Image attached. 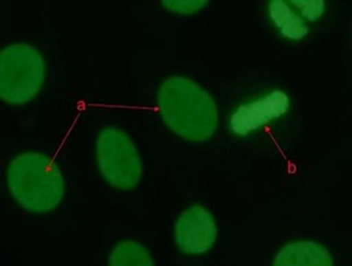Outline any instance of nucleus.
I'll return each instance as SVG.
<instances>
[{"mask_svg":"<svg viewBox=\"0 0 352 266\" xmlns=\"http://www.w3.org/2000/svg\"><path fill=\"white\" fill-rule=\"evenodd\" d=\"M96 160L103 178L118 190H133L141 182L143 166L129 135L118 128L103 129L96 140Z\"/></svg>","mask_w":352,"mask_h":266,"instance_id":"4","label":"nucleus"},{"mask_svg":"<svg viewBox=\"0 0 352 266\" xmlns=\"http://www.w3.org/2000/svg\"><path fill=\"white\" fill-rule=\"evenodd\" d=\"M111 266H153V256L138 242L118 243L109 255Z\"/></svg>","mask_w":352,"mask_h":266,"instance_id":"9","label":"nucleus"},{"mask_svg":"<svg viewBox=\"0 0 352 266\" xmlns=\"http://www.w3.org/2000/svg\"><path fill=\"white\" fill-rule=\"evenodd\" d=\"M46 80V61L30 45H11L0 54V96L4 103H30Z\"/></svg>","mask_w":352,"mask_h":266,"instance_id":"3","label":"nucleus"},{"mask_svg":"<svg viewBox=\"0 0 352 266\" xmlns=\"http://www.w3.org/2000/svg\"><path fill=\"white\" fill-rule=\"evenodd\" d=\"M274 266H333L334 258L322 244L299 241L287 244L277 254Z\"/></svg>","mask_w":352,"mask_h":266,"instance_id":"7","label":"nucleus"},{"mask_svg":"<svg viewBox=\"0 0 352 266\" xmlns=\"http://www.w3.org/2000/svg\"><path fill=\"white\" fill-rule=\"evenodd\" d=\"M7 185L14 200L33 213L52 212L65 197V179L59 166L41 152L14 157L7 170Z\"/></svg>","mask_w":352,"mask_h":266,"instance_id":"2","label":"nucleus"},{"mask_svg":"<svg viewBox=\"0 0 352 266\" xmlns=\"http://www.w3.org/2000/svg\"><path fill=\"white\" fill-rule=\"evenodd\" d=\"M287 3L289 5L296 7L302 13V16L311 23H316L317 20L324 14L325 7H327L324 0H293Z\"/></svg>","mask_w":352,"mask_h":266,"instance_id":"10","label":"nucleus"},{"mask_svg":"<svg viewBox=\"0 0 352 266\" xmlns=\"http://www.w3.org/2000/svg\"><path fill=\"white\" fill-rule=\"evenodd\" d=\"M175 241L186 255H203L217 241V225L211 212L201 206L186 209L176 222Z\"/></svg>","mask_w":352,"mask_h":266,"instance_id":"5","label":"nucleus"},{"mask_svg":"<svg viewBox=\"0 0 352 266\" xmlns=\"http://www.w3.org/2000/svg\"><path fill=\"white\" fill-rule=\"evenodd\" d=\"M157 108L166 126L181 138L206 142L219 128L214 99L186 77L166 78L159 90Z\"/></svg>","mask_w":352,"mask_h":266,"instance_id":"1","label":"nucleus"},{"mask_svg":"<svg viewBox=\"0 0 352 266\" xmlns=\"http://www.w3.org/2000/svg\"><path fill=\"white\" fill-rule=\"evenodd\" d=\"M289 109L290 98L287 93L276 90L252 103L238 107L230 118V129L235 135L247 137L285 116Z\"/></svg>","mask_w":352,"mask_h":266,"instance_id":"6","label":"nucleus"},{"mask_svg":"<svg viewBox=\"0 0 352 266\" xmlns=\"http://www.w3.org/2000/svg\"><path fill=\"white\" fill-rule=\"evenodd\" d=\"M210 1L207 0H164L162 5L168 11L179 13V14H192L199 12L208 5Z\"/></svg>","mask_w":352,"mask_h":266,"instance_id":"11","label":"nucleus"},{"mask_svg":"<svg viewBox=\"0 0 352 266\" xmlns=\"http://www.w3.org/2000/svg\"><path fill=\"white\" fill-rule=\"evenodd\" d=\"M268 13L272 23L286 39L302 41L309 32L303 17L294 11L287 1L272 0L268 4Z\"/></svg>","mask_w":352,"mask_h":266,"instance_id":"8","label":"nucleus"}]
</instances>
